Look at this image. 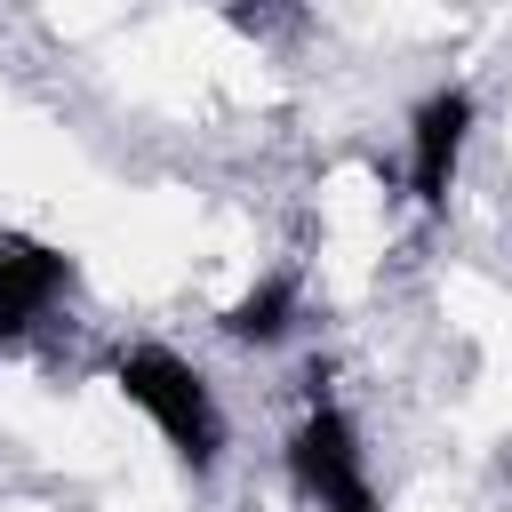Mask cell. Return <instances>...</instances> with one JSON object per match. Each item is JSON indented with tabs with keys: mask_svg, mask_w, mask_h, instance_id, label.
Listing matches in <instances>:
<instances>
[{
	"mask_svg": "<svg viewBox=\"0 0 512 512\" xmlns=\"http://www.w3.org/2000/svg\"><path fill=\"white\" fill-rule=\"evenodd\" d=\"M112 384L160 424V440H168L192 472L216 464V448H224V416H216V392H208V376H200L192 360H176V352H160V344H136V352L112 360Z\"/></svg>",
	"mask_w": 512,
	"mask_h": 512,
	"instance_id": "6da1fadb",
	"label": "cell"
},
{
	"mask_svg": "<svg viewBox=\"0 0 512 512\" xmlns=\"http://www.w3.org/2000/svg\"><path fill=\"white\" fill-rule=\"evenodd\" d=\"M288 480H296V496L312 512H376V488H368V464H360V432L336 408H312L288 432Z\"/></svg>",
	"mask_w": 512,
	"mask_h": 512,
	"instance_id": "7a4b0ae2",
	"label": "cell"
},
{
	"mask_svg": "<svg viewBox=\"0 0 512 512\" xmlns=\"http://www.w3.org/2000/svg\"><path fill=\"white\" fill-rule=\"evenodd\" d=\"M464 136H472V96L464 88H440V96L416 104V120H408V184H416L424 208L448 200L456 160H464Z\"/></svg>",
	"mask_w": 512,
	"mask_h": 512,
	"instance_id": "3957f363",
	"label": "cell"
},
{
	"mask_svg": "<svg viewBox=\"0 0 512 512\" xmlns=\"http://www.w3.org/2000/svg\"><path fill=\"white\" fill-rule=\"evenodd\" d=\"M72 288V256L24 232H0V336H24L56 296Z\"/></svg>",
	"mask_w": 512,
	"mask_h": 512,
	"instance_id": "277c9868",
	"label": "cell"
},
{
	"mask_svg": "<svg viewBox=\"0 0 512 512\" xmlns=\"http://www.w3.org/2000/svg\"><path fill=\"white\" fill-rule=\"evenodd\" d=\"M288 312H296V280L280 272V280L248 288V296L224 312V336H232V344H272V336H288Z\"/></svg>",
	"mask_w": 512,
	"mask_h": 512,
	"instance_id": "5b68a950",
	"label": "cell"
},
{
	"mask_svg": "<svg viewBox=\"0 0 512 512\" xmlns=\"http://www.w3.org/2000/svg\"><path fill=\"white\" fill-rule=\"evenodd\" d=\"M224 16H232L240 32H256V40H264V32L296 24V16H304V0H224Z\"/></svg>",
	"mask_w": 512,
	"mask_h": 512,
	"instance_id": "8992f818",
	"label": "cell"
}]
</instances>
